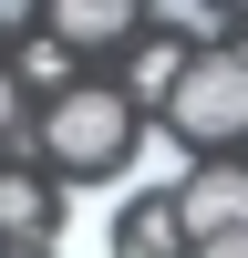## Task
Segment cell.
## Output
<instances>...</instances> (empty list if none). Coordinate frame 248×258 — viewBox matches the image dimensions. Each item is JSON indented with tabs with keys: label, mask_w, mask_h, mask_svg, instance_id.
Masks as SVG:
<instances>
[{
	"label": "cell",
	"mask_w": 248,
	"mask_h": 258,
	"mask_svg": "<svg viewBox=\"0 0 248 258\" xmlns=\"http://www.w3.org/2000/svg\"><path fill=\"white\" fill-rule=\"evenodd\" d=\"M176 227H186V248H207V238H248V165H197V176H186V197H176Z\"/></svg>",
	"instance_id": "obj_3"
},
{
	"label": "cell",
	"mask_w": 248,
	"mask_h": 258,
	"mask_svg": "<svg viewBox=\"0 0 248 258\" xmlns=\"http://www.w3.org/2000/svg\"><path fill=\"white\" fill-rule=\"evenodd\" d=\"M124 0H62V41H73V52H93V41H124Z\"/></svg>",
	"instance_id": "obj_6"
},
{
	"label": "cell",
	"mask_w": 248,
	"mask_h": 258,
	"mask_svg": "<svg viewBox=\"0 0 248 258\" xmlns=\"http://www.w3.org/2000/svg\"><path fill=\"white\" fill-rule=\"evenodd\" d=\"M11 114H21V103H11V83H0V135H11Z\"/></svg>",
	"instance_id": "obj_12"
},
{
	"label": "cell",
	"mask_w": 248,
	"mask_h": 258,
	"mask_svg": "<svg viewBox=\"0 0 248 258\" xmlns=\"http://www.w3.org/2000/svg\"><path fill=\"white\" fill-rule=\"evenodd\" d=\"M11 258H41V248H11Z\"/></svg>",
	"instance_id": "obj_14"
},
{
	"label": "cell",
	"mask_w": 248,
	"mask_h": 258,
	"mask_svg": "<svg viewBox=\"0 0 248 258\" xmlns=\"http://www.w3.org/2000/svg\"><path fill=\"white\" fill-rule=\"evenodd\" d=\"M124 83H135L145 103H176V83H186V52H176V41H155V52H135V73H124Z\"/></svg>",
	"instance_id": "obj_7"
},
{
	"label": "cell",
	"mask_w": 248,
	"mask_h": 258,
	"mask_svg": "<svg viewBox=\"0 0 248 258\" xmlns=\"http://www.w3.org/2000/svg\"><path fill=\"white\" fill-rule=\"evenodd\" d=\"M186 258H248V238H207V248H186Z\"/></svg>",
	"instance_id": "obj_11"
},
{
	"label": "cell",
	"mask_w": 248,
	"mask_h": 258,
	"mask_svg": "<svg viewBox=\"0 0 248 258\" xmlns=\"http://www.w3.org/2000/svg\"><path fill=\"white\" fill-rule=\"evenodd\" d=\"M114 197H124V186H73V197L52 207L41 258H124V238H114Z\"/></svg>",
	"instance_id": "obj_4"
},
{
	"label": "cell",
	"mask_w": 248,
	"mask_h": 258,
	"mask_svg": "<svg viewBox=\"0 0 248 258\" xmlns=\"http://www.w3.org/2000/svg\"><path fill=\"white\" fill-rule=\"evenodd\" d=\"M0 227H41V197H31L21 176H0Z\"/></svg>",
	"instance_id": "obj_10"
},
{
	"label": "cell",
	"mask_w": 248,
	"mask_h": 258,
	"mask_svg": "<svg viewBox=\"0 0 248 258\" xmlns=\"http://www.w3.org/2000/svg\"><path fill=\"white\" fill-rule=\"evenodd\" d=\"M165 31L176 41H217V11H207V0H165Z\"/></svg>",
	"instance_id": "obj_9"
},
{
	"label": "cell",
	"mask_w": 248,
	"mask_h": 258,
	"mask_svg": "<svg viewBox=\"0 0 248 258\" xmlns=\"http://www.w3.org/2000/svg\"><path fill=\"white\" fill-rule=\"evenodd\" d=\"M186 176H197V145L155 124V135L124 145V176H114V186H165V197H186Z\"/></svg>",
	"instance_id": "obj_5"
},
{
	"label": "cell",
	"mask_w": 248,
	"mask_h": 258,
	"mask_svg": "<svg viewBox=\"0 0 248 258\" xmlns=\"http://www.w3.org/2000/svg\"><path fill=\"white\" fill-rule=\"evenodd\" d=\"M165 248H186L176 207H155V217H135V238H124V258H165Z\"/></svg>",
	"instance_id": "obj_8"
},
{
	"label": "cell",
	"mask_w": 248,
	"mask_h": 258,
	"mask_svg": "<svg viewBox=\"0 0 248 258\" xmlns=\"http://www.w3.org/2000/svg\"><path fill=\"white\" fill-rule=\"evenodd\" d=\"M41 145H52L62 165H114V155H124L135 135H124V103H114V93L73 83V93L52 103V124H41Z\"/></svg>",
	"instance_id": "obj_2"
},
{
	"label": "cell",
	"mask_w": 248,
	"mask_h": 258,
	"mask_svg": "<svg viewBox=\"0 0 248 258\" xmlns=\"http://www.w3.org/2000/svg\"><path fill=\"white\" fill-rule=\"evenodd\" d=\"M11 21H21V0H0V31H11Z\"/></svg>",
	"instance_id": "obj_13"
},
{
	"label": "cell",
	"mask_w": 248,
	"mask_h": 258,
	"mask_svg": "<svg viewBox=\"0 0 248 258\" xmlns=\"http://www.w3.org/2000/svg\"><path fill=\"white\" fill-rule=\"evenodd\" d=\"M176 135L186 145H217V135H248V52H207V62H186V83H176Z\"/></svg>",
	"instance_id": "obj_1"
}]
</instances>
